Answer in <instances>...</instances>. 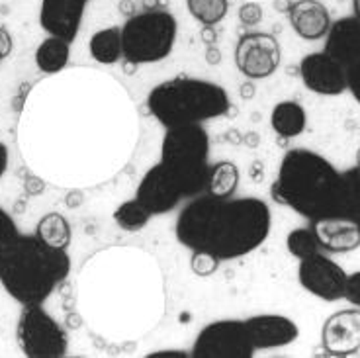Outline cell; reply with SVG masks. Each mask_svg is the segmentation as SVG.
I'll return each instance as SVG.
<instances>
[{
	"mask_svg": "<svg viewBox=\"0 0 360 358\" xmlns=\"http://www.w3.org/2000/svg\"><path fill=\"white\" fill-rule=\"evenodd\" d=\"M200 37H202V41L206 45H216L217 41V32L214 26H204L202 27V32H200Z\"/></svg>",
	"mask_w": 360,
	"mask_h": 358,
	"instance_id": "38",
	"label": "cell"
},
{
	"mask_svg": "<svg viewBox=\"0 0 360 358\" xmlns=\"http://www.w3.org/2000/svg\"><path fill=\"white\" fill-rule=\"evenodd\" d=\"M149 219H151V214L145 210V206L137 198L124 202L114 212V222L117 224V227L129 233L141 231L145 225L149 224Z\"/></svg>",
	"mask_w": 360,
	"mask_h": 358,
	"instance_id": "26",
	"label": "cell"
},
{
	"mask_svg": "<svg viewBox=\"0 0 360 358\" xmlns=\"http://www.w3.org/2000/svg\"><path fill=\"white\" fill-rule=\"evenodd\" d=\"M237 16H239V22H241L243 26H257V24H261L262 22L261 4L255 2V0L243 2L239 12H237Z\"/></svg>",
	"mask_w": 360,
	"mask_h": 358,
	"instance_id": "31",
	"label": "cell"
},
{
	"mask_svg": "<svg viewBox=\"0 0 360 358\" xmlns=\"http://www.w3.org/2000/svg\"><path fill=\"white\" fill-rule=\"evenodd\" d=\"M221 260L217 259L216 255L207 251H192V259H190V269L192 272L200 278H207L216 274L219 269Z\"/></svg>",
	"mask_w": 360,
	"mask_h": 358,
	"instance_id": "29",
	"label": "cell"
},
{
	"mask_svg": "<svg viewBox=\"0 0 360 358\" xmlns=\"http://www.w3.org/2000/svg\"><path fill=\"white\" fill-rule=\"evenodd\" d=\"M272 225L261 198H217L200 194L182 207L176 239L190 251H207L219 260L241 259L266 241Z\"/></svg>",
	"mask_w": 360,
	"mask_h": 358,
	"instance_id": "2",
	"label": "cell"
},
{
	"mask_svg": "<svg viewBox=\"0 0 360 358\" xmlns=\"http://www.w3.org/2000/svg\"><path fill=\"white\" fill-rule=\"evenodd\" d=\"M292 4H294L292 0H274V10L280 12V14H288Z\"/></svg>",
	"mask_w": 360,
	"mask_h": 358,
	"instance_id": "45",
	"label": "cell"
},
{
	"mask_svg": "<svg viewBox=\"0 0 360 358\" xmlns=\"http://www.w3.org/2000/svg\"><path fill=\"white\" fill-rule=\"evenodd\" d=\"M347 302L354 307H360V270L352 272L347 276V284H345V295Z\"/></svg>",
	"mask_w": 360,
	"mask_h": 358,
	"instance_id": "32",
	"label": "cell"
},
{
	"mask_svg": "<svg viewBox=\"0 0 360 358\" xmlns=\"http://www.w3.org/2000/svg\"><path fill=\"white\" fill-rule=\"evenodd\" d=\"M345 75H347V90H351L354 100L360 104V59L349 65L345 69Z\"/></svg>",
	"mask_w": 360,
	"mask_h": 358,
	"instance_id": "33",
	"label": "cell"
},
{
	"mask_svg": "<svg viewBox=\"0 0 360 358\" xmlns=\"http://www.w3.org/2000/svg\"><path fill=\"white\" fill-rule=\"evenodd\" d=\"M179 36L176 18L167 10H145L122 26V47L127 61L149 65L171 55Z\"/></svg>",
	"mask_w": 360,
	"mask_h": 358,
	"instance_id": "7",
	"label": "cell"
},
{
	"mask_svg": "<svg viewBox=\"0 0 360 358\" xmlns=\"http://www.w3.org/2000/svg\"><path fill=\"white\" fill-rule=\"evenodd\" d=\"M321 347L327 357H354L360 352V307L341 309L327 317L321 329Z\"/></svg>",
	"mask_w": 360,
	"mask_h": 358,
	"instance_id": "13",
	"label": "cell"
},
{
	"mask_svg": "<svg viewBox=\"0 0 360 358\" xmlns=\"http://www.w3.org/2000/svg\"><path fill=\"white\" fill-rule=\"evenodd\" d=\"M255 350H269L288 347L300 337L297 325L286 315L262 314L243 319Z\"/></svg>",
	"mask_w": 360,
	"mask_h": 358,
	"instance_id": "16",
	"label": "cell"
},
{
	"mask_svg": "<svg viewBox=\"0 0 360 358\" xmlns=\"http://www.w3.org/2000/svg\"><path fill=\"white\" fill-rule=\"evenodd\" d=\"M135 198L145 206L151 215H162L172 212L182 200H186L180 192L179 184L174 182L169 170L157 162L155 167L147 170L143 179L137 186Z\"/></svg>",
	"mask_w": 360,
	"mask_h": 358,
	"instance_id": "12",
	"label": "cell"
},
{
	"mask_svg": "<svg viewBox=\"0 0 360 358\" xmlns=\"http://www.w3.org/2000/svg\"><path fill=\"white\" fill-rule=\"evenodd\" d=\"M239 186V169L231 161H219L212 165L207 179L206 194L217 198L233 196Z\"/></svg>",
	"mask_w": 360,
	"mask_h": 358,
	"instance_id": "25",
	"label": "cell"
},
{
	"mask_svg": "<svg viewBox=\"0 0 360 358\" xmlns=\"http://www.w3.org/2000/svg\"><path fill=\"white\" fill-rule=\"evenodd\" d=\"M300 77L307 89L321 96H337L347 90L345 67L325 51L306 55L300 63Z\"/></svg>",
	"mask_w": 360,
	"mask_h": 358,
	"instance_id": "14",
	"label": "cell"
},
{
	"mask_svg": "<svg viewBox=\"0 0 360 358\" xmlns=\"http://www.w3.org/2000/svg\"><path fill=\"white\" fill-rule=\"evenodd\" d=\"M356 165H359V167H360V149H359V151H356Z\"/></svg>",
	"mask_w": 360,
	"mask_h": 358,
	"instance_id": "51",
	"label": "cell"
},
{
	"mask_svg": "<svg viewBox=\"0 0 360 358\" xmlns=\"http://www.w3.org/2000/svg\"><path fill=\"white\" fill-rule=\"evenodd\" d=\"M319 249L327 252H351L360 247V222L341 215L319 217L311 222Z\"/></svg>",
	"mask_w": 360,
	"mask_h": 358,
	"instance_id": "17",
	"label": "cell"
},
{
	"mask_svg": "<svg viewBox=\"0 0 360 358\" xmlns=\"http://www.w3.org/2000/svg\"><path fill=\"white\" fill-rule=\"evenodd\" d=\"M323 51L337 59L345 69L360 59V20L356 16H345L331 22L325 36Z\"/></svg>",
	"mask_w": 360,
	"mask_h": 358,
	"instance_id": "18",
	"label": "cell"
},
{
	"mask_svg": "<svg viewBox=\"0 0 360 358\" xmlns=\"http://www.w3.org/2000/svg\"><path fill=\"white\" fill-rule=\"evenodd\" d=\"M210 137L202 124L169 127L162 137L161 165L169 170L184 198L206 194L212 165Z\"/></svg>",
	"mask_w": 360,
	"mask_h": 358,
	"instance_id": "6",
	"label": "cell"
},
{
	"mask_svg": "<svg viewBox=\"0 0 360 358\" xmlns=\"http://www.w3.org/2000/svg\"><path fill=\"white\" fill-rule=\"evenodd\" d=\"M117 8H120V12H122L126 18H131L135 14V2L134 0H120Z\"/></svg>",
	"mask_w": 360,
	"mask_h": 358,
	"instance_id": "42",
	"label": "cell"
},
{
	"mask_svg": "<svg viewBox=\"0 0 360 358\" xmlns=\"http://www.w3.org/2000/svg\"><path fill=\"white\" fill-rule=\"evenodd\" d=\"M145 10H157L159 8V0H141Z\"/></svg>",
	"mask_w": 360,
	"mask_h": 358,
	"instance_id": "47",
	"label": "cell"
},
{
	"mask_svg": "<svg viewBox=\"0 0 360 358\" xmlns=\"http://www.w3.org/2000/svg\"><path fill=\"white\" fill-rule=\"evenodd\" d=\"M192 18L204 26H216L227 16L229 0H186Z\"/></svg>",
	"mask_w": 360,
	"mask_h": 358,
	"instance_id": "27",
	"label": "cell"
},
{
	"mask_svg": "<svg viewBox=\"0 0 360 358\" xmlns=\"http://www.w3.org/2000/svg\"><path fill=\"white\" fill-rule=\"evenodd\" d=\"M12 47H14V41H12V36L10 32L4 26H0V57H8L12 53Z\"/></svg>",
	"mask_w": 360,
	"mask_h": 358,
	"instance_id": "35",
	"label": "cell"
},
{
	"mask_svg": "<svg viewBox=\"0 0 360 358\" xmlns=\"http://www.w3.org/2000/svg\"><path fill=\"white\" fill-rule=\"evenodd\" d=\"M188 354L184 350H157V352H149L145 358H186Z\"/></svg>",
	"mask_w": 360,
	"mask_h": 358,
	"instance_id": "37",
	"label": "cell"
},
{
	"mask_svg": "<svg viewBox=\"0 0 360 358\" xmlns=\"http://www.w3.org/2000/svg\"><path fill=\"white\" fill-rule=\"evenodd\" d=\"M255 347L241 319H221L206 325L194 340V358H251Z\"/></svg>",
	"mask_w": 360,
	"mask_h": 358,
	"instance_id": "9",
	"label": "cell"
},
{
	"mask_svg": "<svg viewBox=\"0 0 360 358\" xmlns=\"http://www.w3.org/2000/svg\"><path fill=\"white\" fill-rule=\"evenodd\" d=\"M352 16L360 20V0H352Z\"/></svg>",
	"mask_w": 360,
	"mask_h": 358,
	"instance_id": "49",
	"label": "cell"
},
{
	"mask_svg": "<svg viewBox=\"0 0 360 358\" xmlns=\"http://www.w3.org/2000/svg\"><path fill=\"white\" fill-rule=\"evenodd\" d=\"M36 235L47 245H51L55 249H65V251L72 241L71 224L67 222L65 215L57 212H49L39 219V224L36 225Z\"/></svg>",
	"mask_w": 360,
	"mask_h": 358,
	"instance_id": "23",
	"label": "cell"
},
{
	"mask_svg": "<svg viewBox=\"0 0 360 358\" xmlns=\"http://www.w3.org/2000/svg\"><path fill=\"white\" fill-rule=\"evenodd\" d=\"M206 63L216 67L221 63V51L217 49L216 45H206Z\"/></svg>",
	"mask_w": 360,
	"mask_h": 358,
	"instance_id": "36",
	"label": "cell"
},
{
	"mask_svg": "<svg viewBox=\"0 0 360 358\" xmlns=\"http://www.w3.org/2000/svg\"><path fill=\"white\" fill-rule=\"evenodd\" d=\"M8 147L0 141V179H2V174L6 172V169H8Z\"/></svg>",
	"mask_w": 360,
	"mask_h": 358,
	"instance_id": "43",
	"label": "cell"
},
{
	"mask_svg": "<svg viewBox=\"0 0 360 358\" xmlns=\"http://www.w3.org/2000/svg\"><path fill=\"white\" fill-rule=\"evenodd\" d=\"M20 237V231L16 224H14V219H12V215L6 212V210H2L0 207V257L4 255V251L8 249L12 243L16 241Z\"/></svg>",
	"mask_w": 360,
	"mask_h": 358,
	"instance_id": "30",
	"label": "cell"
},
{
	"mask_svg": "<svg viewBox=\"0 0 360 358\" xmlns=\"http://www.w3.org/2000/svg\"><path fill=\"white\" fill-rule=\"evenodd\" d=\"M259 143H261V135L257 134V132H247V134H243L245 147H249V149H257Z\"/></svg>",
	"mask_w": 360,
	"mask_h": 358,
	"instance_id": "41",
	"label": "cell"
},
{
	"mask_svg": "<svg viewBox=\"0 0 360 358\" xmlns=\"http://www.w3.org/2000/svg\"><path fill=\"white\" fill-rule=\"evenodd\" d=\"M137 67H139V65L131 63V61H127V59H126V65H124V69H126L127 75H135V72H137Z\"/></svg>",
	"mask_w": 360,
	"mask_h": 358,
	"instance_id": "48",
	"label": "cell"
},
{
	"mask_svg": "<svg viewBox=\"0 0 360 358\" xmlns=\"http://www.w3.org/2000/svg\"><path fill=\"white\" fill-rule=\"evenodd\" d=\"M347 272L323 252H315L306 259H300L297 280L309 294L321 298L325 302H337L345 295Z\"/></svg>",
	"mask_w": 360,
	"mask_h": 358,
	"instance_id": "11",
	"label": "cell"
},
{
	"mask_svg": "<svg viewBox=\"0 0 360 358\" xmlns=\"http://www.w3.org/2000/svg\"><path fill=\"white\" fill-rule=\"evenodd\" d=\"M90 55L94 61L102 65H114L124 57L122 47V27L110 26L98 30L89 41Z\"/></svg>",
	"mask_w": 360,
	"mask_h": 358,
	"instance_id": "22",
	"label": "cell"
},
{
	"mask_svg": "<svg viewBox=\"0 0 360 358\" xmlns=\"http://www.w3.org/2000/svg\"><path fill=\"white\" fill-rule=\"evenodd\" d=\"M225 139L231 145H241L243 143V134H239L237 129H229V132L225 134Z\"/></svg>",
	"mask_w": 360,
	"mask_h": 358,
	"instance_id": "44",
	"label": "cell"
},
{
	"mask_svg": "<svg viewBox=\"0 0 360 358\" xmlns=\"http://www.w3.org/2000/svg\"><path fill=\"white\" fill-rule=\"evenodd\" d=\"M0 61H2V57H0Z\"/></svg>",
	"mask_w": 360,
	"mask_h": 358,
	"instance_id": "52",
	"label": "cell"
},
{
	"mask_svg": "<svg viewBox=\"0 0 360 358\" xmlns=\"http://www.w3.org/2000/svg\"><path fill=\"white\" fill-rule=\"evenodd\" d=\"M45 188V180L39 179V177H27L26 182H24V190H26V194L30 196H37V194H41Z\"/></svg>",
	"mask_w": 360,
	"mask_h": 358,
	"instance_id": "34",
	"label": "cell"
},
{
	"mask_svg": "<svg viewBox=\"0 0 360 358\" xmlns=\"http://www.w3.org/2000/svg\"><path fill=\"white\" fill-rule=\"evenodd\" d=\"M282 61V49L276 37L266 32L243 34L235 45V65L251 81L269 79Z\"/></svg>",
	"mask_w": 360,
	"mask_h": 358,
	"instance_id": "10",
	"label": "cell"
},
{
	"mask_svg": "<svg viewBox=\"0 0 360 358\" xmlns=\"http://www.w3.org/2000/svg\"><path fill=\"white\" fill-rule=\"evenodd\" d=\"M69 55H71V44L67 39L49 36L36 49L37 69L45 75H57L67 67Z\"/></svg>",
	"mask_w": 360,
	"mask_h": 358,
	"instance_id": "21",
	"label": "cell"
},
{
	"mask_svg": "<svg viewBox=\"0 0 360 358\" xmlns=\"http://www.w3.org/2000/svg\"><path fill=\"white\" fill-rule=\"evenodd\" d=\"M90 276V312L117 335L139 339L151 329L165 304L161 272L151 255L135 249H112L94 257Z\"/></svg>",
	"mask_w": 360,
	"mask_h": 358,
	"instance_id": "1",
	"label": "cell"
},
{
	"mask_svg": "<svg viewBox=\"0 0 360 358\" xmlns=\"http://www.w3.org/2000/svg\"><path fill=\"white\" fill-rule=\"evenodd\" d=\"M82 202H84V196H82L81 190H72V192H69L67 198H65V204L69 207L82 206Z\"/></svg>",
	"mask_w": 360,
	"mask_h": 358,
	"instance_id": "39",
	"label": "cell"
},
{
	"mask_svg": "<svg viewBox=\"0 0 360 358\" xmlns=\"http://www.w3.org/2000/svg\"><path fill=\"white\" fill-rule=\"evenodd\" d=\"M341 194V172L311 149H290L280 162L270 196L282 206L292 207L309 222L337 215Z\"/></svg>",
	"mask_w": 360,
	"mask_h": 358,
	"instance_id": "3",
	"label": "cell"
},
{
	"mask_svg": "<svg viewBox=\"0 0 360 358\" xmlns=\"http://www.w3.org/2000/svg\"><path fill=\"white\" fill-rule=\"evenodd\" d=\"M286 247L296 259H306L309 255L321 251L311 227H297L294 231H290L288 239H286Z\"/></svg>",
	"mask_w": 360,
	"mask_h": 358,
	"instance_id": "28",
	"label": "cell"
},
{
	"mask_svg": "<svg viewBox=\"0 0 360 358\" xmlns=\"http://www.w3.org/2000/svg\"><path fill=\"white\" fill-rule=\"evenodd\" d=\"M270 126L280 135L282 139H292L297 137L300 134H304V129L307 126V116L306 110L302 104H297L294 100H284L278 102L274 110H272V116H270Z\"/></svg>",
	"mask_w": 360,
	"mask_h": 358,
	"instance_id": "20",
	"label": "cell"
},
{
	"mask_svg": "<svg viewBox=\"0 0 360 358\" xmlns=\"http://www.w3.org/2000/svg\"><path fill=\"white\" fill-rule=\"evenodd\" d=\"M337 215L360 222V167L341 172V194Z\"/></svg>",
	"mask_w": 360,
	"mask_h": 358,
	"instance_id": "24",
	"label": "cell"
},
{
	"mask_svg": "<svg viewBox=\"0 0 360 358\" xmlns=\"http://www.w3.org/2000/svg\"><path fill=\"white\" fill-rule=\"evenodd\" d=\"M239 94H241V98L243 100H252L255 98V94H257V87H255V82L249 79L247 82L241 84V89H239Z\"/></svg>",
	"mask_w": 360,
	"mask_h": 358,
	"instance_id": "40",
	"label": "cell"
},
{
	"mask_svg": "<svg viewBox=\"0 0 360 358\" xmlns=\"http://www.w3.org/2000/svg\"><path fill=\"white\" fill-rule=\"evenodd\" d=\"M290 26L306 41L323 39L331 27V16L323 2L319 0H297L288 12Z\"/></svg>",
	"mask_w": 360,
	"mask_h": 358,
	"instance_id": "19",
	"label": "cell"
},
{
	"mask_svg": "<svg viewBox=\"0 0 360 358\" xmlns=\"http://www.w3.org/2000/svg\"><path fill=\"white\" fill-rule=\"evenodd\" d=\"M147 108L167 129L204 124L233 112L229 94L219 84L190 77H176L157 84L147 96Z\"/></svg>",
	"mask_w": 360,
	"mask_h": 358,
	"instance_id": "5",
	"label": "cell"
},
{
	"mask_svg": "<svg viewBox=\"0 0 360 358\" xmlns=\"http://www.w3.org/2000/svg\"><path fill=\"white\" fill-rule=\"evenodd\" d=\"M16 340L27 358H61L69 350L67 333L41 304L24 305L16 325Z\"/></svg>",
	"mask_w": 360,
	"mask_h": 358,
	"instance_id": "8",
	"label": "cell"
},
{
	"mask_svg": "<svg viewBox=\"0 0 360 358\" xmlns=\"http://www.w3.org/2000/svg\"><path fill=\"white\" fill-rule=\"evenodd\" d=\"M288 75H292V77L300 75V67H288Z\"/></svg>",
	"mask_w": 360,
	"mask_h": 358,
	"instance_id": "50",
	"label": "cell"
},
{
	"mask_svg": "<svg viewBox=\"0 0 360 358\" xmlns=\"http://www.w3.org/2000/svg\"><path fill=\"white\" fill-rule=\"evenodd\" d=\"M67 327L69 329H79L82 327V317L79 314H69L67 315Z\"/></svg>",
	"mask_w": 360,
	"mask_h": 358,
	"instance_id": "46",
	"label": "cell"
},
{
	"mask_svg": "<svg viewBox=\"0 0 360 358\" xmlns=\"http://www.w3.org/2000/svg\"><path fill=\"white\" fill-rule=\"evenodd\" d=\"M71 272V257L37 235H20L0 257V284L18 304H44Z\"/></svg>",
	"mask_w": 360,
	"mask_h": 358,
	"instance_id": "4",
	"label": "cell"
},
{
	"mask_svg": "<svg viewBox=\"0 0 360 358\" xmlns=\"http://www.w3.org/2000/svg\"><path fill=\"white\" fill-rule=\"evenodd\" d=\"M90 0H41L39 24L49 36H57L72 44L81 30L84 10Z\"/></svg>",
	"mask_w": 360,
	"mask_h": 358,
	"instance_id": "15",
	"label": "cell"
}]
</instances>
